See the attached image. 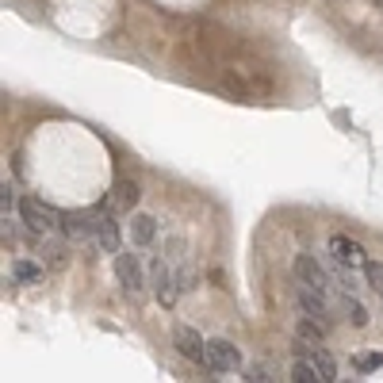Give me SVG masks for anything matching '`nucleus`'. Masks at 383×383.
<instances>
[{
    "mask_svg": "<svg viewBox=\"0 0 383 383\" xmlns=\"http://www.w3.org/2000/svg\"><path fill=\"white\" fill-rule=\"evenodd\" d=\"M19 219H23V226H27L31 234H50L54 226H62V215H57L50 203L35 200V196L19 200Z\"/></svg>",
    "mask_w": 383,
    "mask_h": 383,
    "instance_id": "1",
    "label": "nucleus"
},
{
    "mask_svg": "<svg viewBox=\"0 0 383 383\" xmlns=\"http://www.w3.org/2000/svg\"><path fill=\"white\" fill-rule=\"evenodd\" d=\"M150 284H153V295H157L161 306H172L176 295H181V284H176V276L169 272V265H165L161 257L150 261Z\"/></svg>",
    "mask_w": 383,
    "mask_h": 383,
    "instance_id": "2",
    "label": "nucleus"
},
{
    "mask_svg": "<svg viewBox=\"0 0 383 383\" xmlns=\"http://www.w3.org/2000/svg\"><path fill=\"white\" fill-rule=\"evenodd\" d=\"M92 241L104 249V253H115V249H119V222H115V215L107 207L92 211Z\"/></svg>",
    "mask_w": 383,
    "mask_h": 383,
    "instance_id": "3",
    "label": "nucleus"
},
{
    "mask_svg": "<svg viewBox=\"0 0 383 383\" xmlns=\"http://www.w3.org/2000/svg\"><path fill=\"white\" fill-rule=\"evenodd\" d=\"M115 276H119L127 295H142L146 276H142V265H138L134 253H115Z\"/></svg>",
    "mask_w": 383,
    "mask_h": 383,
    "instance_id": "4",
    "label": "nucleus"
},
{
    "mask_svg": "<svg viewBox=\"0 0 383 383\" xmlns=\"http://www.w3.org/2000/svg\"><path fill=\"white\" fill-rule=\"evenodd\" d=\"M207 364H211V372H238V368H241L238 345H230L226 337L207 341Z\"/></svg>",
    "mask_w": 383,
    "mask_h": 383,
    "instance_id": "5",
    "label": "nucleus"
},
{
    "mask_svg": "<svg viewBox=\"0 0 383 383\" xmlns=\"http://www.w3.org/2000/svg\"><path fill=\"white\" fill-rule=\"evenodd\" d=\"M172 345H176V353L188 356L192 364H207V341H203L192 326H184V322L176 326V330H172Z\"/></svg>",
    "mask_w": 383,
    "mask_h": 383,
    "instance_id": "6",
    "label": "nucleus"
},
{
    "mask_svg": "<svg viewBox=\"0 0 383 383\" xmlns=\"http://www.w3.org/2000/svg\"><path fill=\"white\" fill-rule=\"evenodd\" d=\"M299 311H303V318H311V322H318L322 330H330V306H326L322 291H315V287L299 284Z\"/></svg>",
    "mask_w": 383,
    "mask_h": 383,
    "instance_id": "7",
    "label": "nucleus"
},
{
    "mask_svg": "<svg viewBox=\"0 0 383 383\" xmlns=\"http://www.w3.org/2000/svg\"><path fill=\"white\" fill-rule=\"evenodd\" d=\"M330 253H334V261L345 265V268H364V261H368L360 241L345 238V234H334V238H330Z\"/></svg>",
    "mask_w": 383,
    "mask_h": 383,
    "instance_id": "8",
    "label": "nucleus"
},
{
    "mask_svg": "<svg viewBox=\"0 0 383 383\" xmlns=\"http://www.w3.org/2000/svg\"><path fill=\"white\" fill-rule=\"evenodd\" d=\"M295 276H299V284L315 287V291H322V295H326V287H330V272H326L311 253H299L295 257Z\"/></svg>",
    "mask_w": 383,
    "mask_h": 383,
    "instance_id": "9",
    "label": "nucleus"
},
{
    "mask_svg": "<svg viewBox=\"0 0 383 383\" xmlns=\"http://www.w3.org/2000/svg\"><path fill=\"white\" fill-rule=\"evenodd\" d=\"M62 230L69 241H88L92 238V211H66L62 215Z\"/></svg>",
    "mask_w": 383,
    "mask_h": 383,
    "instance_id": "10",
    "label": "nucleus"
},
{
    "mask_svg": "<svg viewBox=\"0 0 383 383\" xmlns=\"http://www.w3.org/2000/svg\"><path fill=\"white\" fill-rule=\"evenodd\" d=\"M299 349H306V360H315V368L322 372L326 383H334V380H337V360L326 353L322 345H299Z\"/></svg>",
    "mask_w": 383,
    "mask_h": 383,
    "instance_id": "11",
    "label": "nucleus"
},
{
    "mask_svg": "<svg viewBox=\"0 0 383 383\" xmlns=\"http://www.w3.org/2000/svg\"><path fill=\"white\" fill-rule=\"evenodd\" d=\"M138 200H142V192H138V184H134V181H119L111 188V203H115V207L131 211V207H138Z\"/></svg>",
    "mask_w": 383,
    "mask_h": 383,
    "instance_id": "12",
    "label": "nucleus"
},
{
    "mask_svg": "<svg viewBox=\"0 0 383 383\" xmlns=\"http://www.w3.org/2000/svg\"><path fill=\"white\" fill-rule=\"evenodd\" d=\"M42 261H47V268L62 272V268L69 265V241H54V238H50L47 246H42Z\"/></svg>",
    "mask_w": 383,
    "mask_h": 383,
    "instance_id": "13",
    "label": "nucleus"
},
{
    "mask_svg": "<svg viewBox=\"0 0 383 383\" xmlns=\"http://www.w3.org/2000/svg\"><path fill=\"white\" fill-rule=\"evenodd\" d=\"M131 238H134V246H150V241L157 238V222H153L150 215H134L131 219Z\"/></svg>",
    "mask_w": 383,
    "mask_h": 383,
    "instance_id": "14",
    "label": "nucleus"
},
{
    "mask_svg": "<svg viewBox=\"0 0 383 383\" xmlns=\"http://www.w3.org/2000/svg\"><path fill=\"white\" fill-rule=\"evenodd\" d=\"M291 380H295V383H326L322 372L315 368V360H306V356L291 364Z\"/></svg>",
    "mask_w": 383,
    "mask_h": 383,
    "instance_id": "15",
    "label": "nucleus"
},
{
    "mask_svg": "<svg viewBox=\"0 0 383 383\" xmlns=\"http://www.w3.org/2000/svg\"><path fill=\"white\" fill-rule=\"evenodd\" d=\"M42 276H47V268L35 265V261H16V280L19 284H42Z\"/></svg>",
    "mask_w": 383,
    "mask_h": 383,
    "instance_id": "16",
    "label": "nucleus"
},
{
    "mask_svg": "<svg viewBox=\"0 0 383 383\" xmlns=\"http://www.w3.org/2000/svg\"><path fill=\"white\" fill-rule=\"evenodd\" d=\"M341 311H345V318H349L353 326H368V311L353 299V291H345V295H341Z\"/></svg>",
    "mask_w": 383,
    "mask_h": 383,
    "instance_id": "17",
    "label": "nucleus"
},
{
    "mask_svg": "<svg viewBox=\"0 0 383 383\" xmlns=\"http://www.w3.org/2000/svg\"><path fill=\"white\" fill-rule=\"evenodd\" d=\"M364 276H368V287H372L375 295L383 299V261H364Z\"/></svg>",
    "mask_w": 383,
    "mask_h": 383,
    "instance_id": "18",
    "label": "nucleus"
},
{
    "mask_svg": "<svg viewBox=\"0 0 383 383\" xmlns=\"http://www.w3.org/2000/svg\"><path fill=\"white\" fill-rule=\"evenodd\" d=\"M356 368H360V372H372V368H383V353H368V356H356Z\"/></svg>",
    "mask_w": 383,
    "mask_h": 383,
    "instance_id": "19",
    "label": "nucleus"
},
{
    "mask_svg": "<svg viewBox=\"0 0 383 383\" xmlns=\"http://www.w3.org/2000/svg\"><path fill=\"white\" fill-rule=\"evenodd\" d=\"M246 380H249V383H268V380H272V372L257 364V368H249V372H246Z\"/></svg>",
    "mask_w": 383,
    "mask_h": 383,
    "instance_id": "20",
    "label": "nucleus"
},
{
    "mask_svg": "<svg viewBox=\"0 0 383 383\" xmlns=\"http://www.w3.org/2000/svg\"><path fill=\"white\" fill-rule=\"evenodd\" d=\"M8 207H12V192H8V184L0 188V211H4V219H8Z\"/></svg>",
    "mask_w": 383,
    "mask_h": 383,
    "instance_id": "21",
    "label": "nucleus"
},
{
    "mask_svg": "<svg viewBox=\"0 0 383 383\" xmlns=\"http://www.w3.org/2000/svg\"><path fill=\"white\" fill-rule=\"evenodd\" d=\"M375 4H380V8H383V0H375Z\"/></svg>",
    "mask_w": 383,
    "mask_h": 383,
    "instance_id": "22",
    "label": "nucleus"
}]
</instances>
